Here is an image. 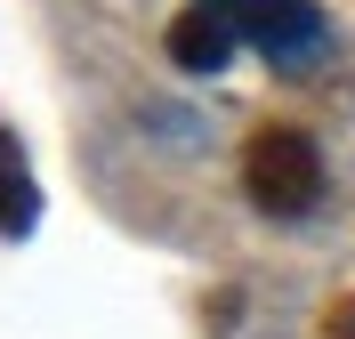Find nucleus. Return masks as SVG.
Here are the masks:
<instances>
[{"instance_id":"nucleus-5","label":"nucleus","mask_w":355,"mask_h":339,"mask_svg":"<svg viewBox=\"0 0 355 339\" xmlns=\"http://www.w3.org/2000/svg\"><path fill=\"white\" fill-rule=\"evenodd\" d=\"M323 339H355V291L323 307Z\"/></svg>"},{"instance_id":"nucleus-2","label":"nucleus","mask_w":355,"mask_h":339,"mask_svg":"<svg viewBox=\"0 0 355 339\" xmlns=\"http://www.w3.org/2000/svg\"><path fill=\"white\" fill-rule=\"evenodd\" d=\"M202 8H218L243 49H266V57H283V65H307L315 49L331 41V24H323L315 0H202Z\"/></svg>"},{"instance_id":"nucleus-1","label":"nucleus","mask_w":355,"mask_h":339,"mask_svg":"<svg viewBox=\"0 0 355 339\" xmlns=\"http://www.w3.org/2000/svg\"><path fill=\"white\" fill-rule=\"evenodd\" d=\"M243 186L266 218H307L323 202V154L307 130H259L243 146Z\"/></svg>"},{"instance_id":"nucleus-3","label":"nucleus","mask_w":355,"mask_h":339,"mask_svg":"<svg viewBox=\"0 0 355 339\" xmlns=\"http://www.w3.org/2000/svg\"><path fill=\"white\" fill-rule=\"evenodd\" d=\"M234 49H243V41H234V24H226L218 8H202V0H194V8L170 24V57H178L186 73H218Z\"/></svg>"},{"instance_id":"nucleus-4","label":"nucleus","mask_w":355,"mask_h":339,"mask_svg":"<svg viewBox=\"0 0 355 339\" xmlns=\"http://www.w3.org/2000/svg\"><path fill=\"white\" fill-rule=\"evenodd\" d=\"M24 226H33V162L17 137H0V234H24Z\"/></svg>"}]
</instances>
